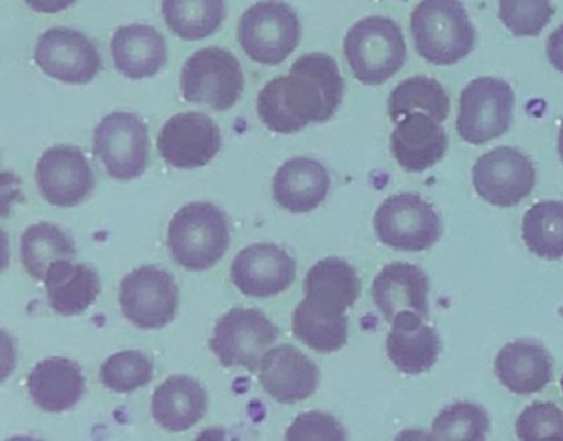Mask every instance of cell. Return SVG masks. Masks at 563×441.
<instances>
[{
    "label": "cell",
    "instance_id": "obj_29",
    "mask_svg": "<svg viewBox=\"0 0 563 441\" xmlns=\"http://www.w3.org/2000/svg\"><path fill=\"white\" fill-rule=\"evenodd\" d=\"M75 256H77L75 243L54 223H35L22 235V265L37 282H45L52 263L58 260H74Z\"/></svg>",
    "mask_w": 563,
    "mask_h": 441
},
{
    "label": "cell",
    "instance_id": "obj_1",
    "mask_svg": "<svg viewBox=\"0 0 563 441\" xmlns=\"http://www.w3.org/2000/svg\"><path fill=\"white\" fill-rule=\"evenodd\" d=\"M344 80L338 62L308 54L292 64L286 77L273 78L258 95V117L268 130L298 133L311 123H325L338 113Z\"/></svg>",
    "mask_w": 563,
    "mask_h": 441
},
{
    "label": "cell",
    "instance_id": "obj_24",
    "mask_svg": "<svg viewBox=\"0 0 563 441\" xmlns=\"http://www.w3.org/2000/svg\"><path fill=\"white\" fill-rule=\"evenodd\" d=\"M494 368L500 384L517 395L537 394L553 377L552 357L536 342L516 341L504 345Z\"/></svg>",
    "mask_w": 563,
    "mask_h": 441
},
{
    "label": "cell",
    "instance_id": "obj_13",
    "mask_svg": "<svg viewBox=\"0 0 563 441\" xmlns=\"http://www.w3.org/2000/svg\"><path fill=\"white\" fill-rule=\"evenodd\" d=\"M35 62L48 77L71 85L90 84L103 70L93 42L67 27L51 29L38 38Z\"/></svg>",
    "mask_w": 563,
    "mask_h": 441
},
{
    "label": "cell",
    "instance_id": "obj_28",
    "mask_svg": "<svg viewBox=\"0 0 563 441\" xmlns=\"http://www.w3.org/2000/svg\"><path fill=\"white\" fill-rule=\"evenodd\" d=\"M292 334L312 351L332 354L347 344L349 318L319 308L305 298L292 315Z\"/></svg>",
    "mask_w": 563,
    "mask_h": 441
},
{
    "label": "cell",
    "instance_id": "obj_25",
    "mask_svg": "<svg viewBox=\"0 0 563 441\" xmlns=\"http://www.w3.org/2000/svg\"><path fill=\"white\" fill-rule=\"evenodd\" d=\"M151 410L164 430L180 433L206 417L207 392L194 378L174 375L154 390Z\"/></svg>",
    "mask_w": 563,
    "mask_h": 441
},
{
    "label": "cell",
    "instance_id": "obj_37",
    "mask_svg": "<svg viewBox=\"0 0 563 441\" xmlns=\"http://www.w3.org/2000/svg\"><path fill=\"white\" fill-rule=\"evenodd\" d=\"M345 438L347 437L342 425L332 415L322 414V411L299 415L286 431V440L291 441H342Z\"/></svg>",
    "mask_w": 563,
    "mask_h": 441
},
{
    "label": "cell",
    "instance_id": "obj_36",
    "mask_svg": "<svg viewBox=\"0 0 563 441\" xmlns=\"http://www.w3.org/2000/svg\"><path fill=\"white\" fill-rule=\"evenodd\" d=\"M516 433L522 441H563V410L549 401H536L517 418Z\"/></svg>",
    "mask_w": 563,
    "mask_h": 441
},
{
    "label": "cell",
    "instance_id": "obj_20",
    "mask_svg": "<svg viewBox=\"0 0 563 441\" xmlns=\"http://www.w3.org/2000/svg\"><path fill=\"white\" fill-rule=\"evenodd\" d=\"M428 278L423 269L410 263L385 266L372 283V298L388 322L404 311L428 316Z\"/></svg>",
    "mask_w": 563,
    "mask_h": 441
},
{
    "label": "cell",
    "instance_id": "obj_27",
    "mask_svg": "<svg viewBox=\"0 0 563 441\" xmlns=\"http://www.w3.org/2000/svg\"><path fill=\"white\" fill-rule=\"evenodd\" d=\"M306 299L319 308L345 315L361 298L362 283L357 272L341 258L321 260L305 279Z\"/></svg>",
    "mask_w": 563,
    "mask_h": 441
},
{
    "label": "cell",
    "instance_id": "obj_16",
    "mask_svg": "<svg viewBox=\"0 0 563 441\" xmlns=\"http://www.w3.org/2000/svg\"><path fill=\"white\" fill-rule=\"evenodd\" d=\"M296 279V262L273 243L246 246L233 260L232 282L245 296L272 298Z\"/></svg>",
    "mask_w": 563,
    "mask_h": 441
},
{
    "label": "cell",
    "instance_id": "obj_38",
    "mask_svg": "<svg viewBox=\"0 0 563 441\" xmlns=\"http://www.w3.org/2000/svg\"><path fill=\"white\" fill-rule=\"evenodd\" d=\"M547 58L556 71L563 74V25L556 27L547 41Z\"/></svg>",
    "mask_w": 563,
    "mask_h": 441
},
{
    "label": "cell",
    "instance_id": "obj_23",
    "mask_svg": "<svg viewBox=\"0 0 563 441\" xmlns=\"http://www.w3.org/2000/svg\"><path fill=\"white\" fill-rule=\"evenodd\" d=\"M111 54L120 74L131 80H143L163 70L167 45L163 35L151 25H126L114 32Z\"/></svg>",
    "mask_w": 563,
    "mask_h": 441
},
{
    "label": "cell",
    "instance_id": "obj_18",
    "mask_svg": "<svg viewBox=\"0 0 563 441\" xmlns=\"http://www.w3.org/2000/svg\"><path fill=\"white\" fill-rule=\"evenodd\" d=\"M448 134L427 113L408 114L398 121L391 133V154L407 173H424L443 159L448 151Z\"/></svg>",
    "mask_w": 563,
    "mask_h": 441
},
{
    "label": "cell",
    "instance_id": "obj_39",
    "mask_svg": "<svg viewBox=\"0 0 563 441\" xmlns=\"http://www.w3.org/2000/svg\"><path fill=\"white\" fill-rule=\"evenodd\" d=\"M77 0H25V4L38 14H58L67 11Z\"/></svg>",
    "mask_w": 563,
    "mask_h": 441
},
{
    "label": "cell",
    "instance_id": "obj_12",
    "mask_svg": "<svg viewBox=\"0 0 563 441\" xmlns=\"http://www.w3.org/2000/svg\"><path fill=\"white\" fill-rule=\"evenodd\" d=\"M473 184L481 199L507 209L532 194L536 167L520 151L496 147L474 164Z\"/></svg>",
    "mask_w": 563,
    "mask_h": 441
},
{
    "label": "cell",
    "instance_id": "obj_32",
    "mask_svg": "<svg viewBox=\"0 0 563 441\" xmlns=\"http://www.w3.org/2000/svg\"><path fill=\"white\" fill-rule=\"evenodd\" d=\"M522 239L540 258H563V202L543 200L530 207L523 216Z\"/></svg>",
    "mask_w": 563,
    "mask_h": 441
},
{
    "label": "cell",
    "instance_id": "obj_7",
    "mask_svg": "<svg viewBox=\"0 0 563 441\" xmlns=\"http://www.w3.org/2000/svg\"><path fill=\"white\" fill-rule=\"evenodd\" d=\"M278 335L279 329L265 312L233 308L217 321L209 348L223 367H243L253 374L260 371L263 357Z\"/></svg>",
    "mask_w": 563,
    "mask_h": 441
},
{
    "label": "cell",
    "instance_id": "obj_3",
    "mask_svg": "<svg viewBox=\"0 0 563 441\" xmlns=\"http://www.w3.org/2000/svg\"><path fill=\"white\" fill-rule=\"evenodd\" d=\"M229 245V220L213 203H189L170 220L167 246L183 268L206 272L223 258Z\"/></svg>",
    "mask_w": 563,
    "mask_h": 441
},
{
    "label": "cell",
    "instance_id": "obj_5",
    "mask_svg": "<svg viewBox=\"0 0 563 441\" xmlns=\"http://www.w3.org/2000/svg\"><path fill=\"white\" fill-rule=\"evenodd\" d=\"M239 41L243 52L256 64H283L301 41L298 15L285 2L263 0L240 19Z\"/></svg>",
    "mask_w": 563,
    "mask_h": 441
},
{
    "label": "cell",
    "instance_id": "obj_41",
    "mask_svg": "<svg viewBox=\"0 0 563 441\" xmlns=\"http://www.w3.org/2000/svg\"><path fill=\"white\" fill-rule=\"evenodd\" d=\"M560 385H562V390H563V377H562V382H560Z\"/></svg>",
    "mask_w": 563,
    "mask_h": 441
},
{
    "label": "cell",
    "instance_id": "obj_19",
    "mask_svg": "<svg viewBox=\"0 0 563 441\" xmlns=\"http://www.w3.org/2000/svg\"><path fill=\"white\" fill-rule=\"evenodd\" d=\"M424 316L404 311L395 316L387 338V354L391 364L408 375L424 374L437 364L441 339Z\"/></svg>",
    "mask_w": 563,
    "mask_h": 441
},
{
    "label": "cell",
    "instance_id": "obj_10",
    "mask_svg": "<svg viewBox=\"0 0 563 441\" xmlns=\"http://www.w3.org/2000/svg\"><path fill=\"white\" fill-rule=\"evenodd\" d=\"M118 299L128 321L151 331L174 321L179 308V288L166 269L141 266L124 276Z\"/></svg>",
    "mask_w": 563,
    "mask_h": 441
},
{
    "label": "cell",
    "instance_id": "obj_17",
    "mask_svg": "<svg viewBox=\"0 0 563 441\" xmlns=\"http://www.w3.org/2000/svg\"><path fill=\"white\" fill-rule=\"evenodd\" d=\"M260 384L279 404L308 400L318 390L319 374L314 361L295 345L282 344L266 352L260 365Z\"/></svg>",
    "mask_w": 563,
    "mask_h": 441
},
{
    "label": "cell",
    "instance_id": "obj_4",
    "mask_svg": "<svg viewBox=\"0 0 563 441\" xmlns=\"http://www.w3.org/2000/svg\"><path fill=\"white\" fill-rule=\"evenodd\" d=\"M344 54L354 77L377 87L401 70L407 62V44L397 22L374 15L362 19L347 32Z\"/></svg>",
    "mask_w": 563,
    "mask_h": 441
},
{
    "label": "cell",
    "instance_id": "obj_30",
    "mask_svg": "<svg viewBox=\"0 0 563 441\" xmlns=\"http://www.w3.org/2000/svg\"><path fill=\"white\" fill-rule=\"evenodd\" d=\"M167 27L187 42L203 41L219 31L225 19V0H163Z\"/></svg>",
    "mask_w": 563,
    "mask_h": 441
},
{
    "label": "cell",
    "instance_id": "obj_9",
    "mask_svg": "<svg viewBox=\"0 0 563 441\" xmlns=\"http://www.w3.org/2000/svg\"><path fill=\"white\" fill-rule=\"evenodd\" d=\"M378 240L400 252H424L441 236L440 216L417 194H397L378 207L374 217Z\"/></svg>",
    "mask_w": 563,
    "mask_h": 441
},
{
    "label": "cell",
    "instance_id": "obj_8",
    "mask_svg": "<svg viewBox=\"0 0 563 441\" xmlns=\"http://www.w3.org/2000/svg\"><path fill=\"white\" fill-rule=\"evenodd\" d=\"M514 104L516 97L509 84L490 77L476 78L461 91L457 134L474 146L503 136L512 123Z\"/></svg>",
    "mask_w": 563,
    "mask_h": 441
},
{
    "label": "cell",
    "instance_id": "obj_33",
    "mask_svg": "<svg viewBox=\"0 0 563 441\" xmlns=\"http://www.w3.org/2000/svg\"><path fill=\"white\" fill-rule=\"evenodd\" d=\"M490 430V420L479 405L461 404L444 408L431 425V440L483 441Z\"/></svg>",
    "mask_w": 563,
    "mask_h": 441
},
{
    "label": "cell",
    "instance_id": "obj_34",
    "mask_svg": "<svg viewBox=\"0 0 563 441\" xmlns=\"http://www.w3.org/2000/svg\"><path fill=\"white\" fill-rule=\"evenodd\" d=\"M153 377V362L140 351L118 352L107 359L100 371L101 384L117 394H131Z\"/></svg>",
    "mask_w": 563,
    "mask_h": 441
},
{
    "label": "cell",
    "instance_id": "obj_35",
    "mask_svg": "<svg viewBox=\"0 0 563 441\" xmlns=\"http://www.w3.org/2000/svg\"><path fill=\"white\" fill-rule=\"evenodd\" d=\"M552 0H499V19L516 37H537L552 21Z\"/></svg>",
    "mask_w": 563,
    "mask_h": 441
},
{
    "label": "cell",
    "instance_id": "obj_15",
    "mask_svg": "<svg viewBox=\"0 0 563 441\" xmlns=\"http://www.w3.org/2000/svg\"><path fill=\"white\" fill-rule=\"evenodd\" d=\"M38 190L55 207L80 206L95 190V176L84 151L55 146L42 154L35 173Z\"/></svg>",
    "mask_w": 563,
    "mask_h": 441
},
{
    "label": "cell",
    "instance_id": "obj_11",
    "mask_svg": "<svg viewBox=\"0 0 563 441\" xmlns=\"http://www.w3.org/2000/svg\"><path fill=\"white\" fill-rule=\"evenodd\" d=\"M150 133L137 114L111 113L95 130V154L113 179L143 176L150 163Z\"/></svg>",
    "mask_w": 563,
    "mask_h": 441
},
{
    "label": "cell",
    "instance_id": "obj_6",
    "mask_svg": "<svg viewBox=\"0 0 563 441\" xmlns=\"http://www.w3.org/2000/svg\"><path fill=\"white\" fill-rule=\"evenodd\" d=\"M180 90L189 103L203 104L213 111L230 110L245 90L242 65L229 51L203 48L184 65Z\"/></svg>",
    "mask_w": 563,
    "mask_h": 441
},
{
    "label": "cell",
    "instance_id": "obj_31",
    "mask_svg": "<svg viewBox=\"0 0 563 441\" xmlns=\"http://www.w3.org/2000/svg\"><path fill=\"white\" fill-rule=\"evenodd\" d=\"M427 113L428 117L443 123L450 114V98L444 88L433 78L411 77L401 81L388 98V114L398 123L408 114Z\"/></svg>",
    "mask_w": 563,
    "mask_h": 441
},
{
    "label": "cell",
    "instance_id": "obj_21",
    "mask_svg": "<svg viewBox=\"0 0 563 441\" xmlns=\"http://www.w3.org/2000/svg\"><path fill=\"white\" fill-rule=\"evenodd\" d=\"M27 387L34 404L48 414L70 410L87 390L80 365L65 357L45 359L35 365Z\"/></svg>",
    "mask_w": 563,
    "mask_h": 441
},
{
    "label": "cell",
    "instance_id": "obj_14",
    "mask_svg": "<svg viewBox=\"0 0 563 441\" xmlns=\"http://www.w3.org/2000/svg\"><path fill=\"white\" fill-rule=\"evenodd\" d=\"M222 147V133L203 113H180L170 118L159 136L157 150L167 166L190 170L207 166Z\"/></svg>",
    "mask_w": 563,
    "mask_h": 441
},
{
    "label": "cell",
    "instance_id": "obj_2",
    "mask_svg": "<svg viewBox=\"0 0 563 441\" xmlns=\"http://www.w3.org/2000/svg\"><path fill=\"white\" fill-rule=\"evenodd\" d=\"M417 54L440 67H450L473 52L476 31L460 0H421L411 14Z\"/></svg>",
    "mask_w": 563,
    "mask_h": 441
},
{
    "label": "cell",
    "instance_id": "obj_22",
    "mask_svg": "<svg viewBox=\"0 0 563 441\" xmlns=\"http://www.w3.org/2000/svg\"><path fill=\"white\" fill-rule=\"evenodd\" d=\"M331 179L321 163L308 157L286 161L273 179V197L291 213L318 209L328 196Z\"/></svg>",
    "mask_w": 563,
    "mask_h": 441
},
{
    "label": "cell",
    "instance_id": "obj_40",
    "mask_svg": "<svg viewBox=\"0 0 563 441\" xmlns=\"http://www.w3.org/2000/svg\"><path fill=\"white\" fill-rule=\"evenodd\" d=\"M559 154H560V159L563 161V123H562V126H560V131H559Z\"/></svg>",
    "mask_w": 563,
    "mask_h": 441
},
{
    "label": "cell",
    "instance_id": "obj_26",
    "mask_svg": "<svg viewBox=\"0 0 563 441\" xmlns=\"http://www.w3.org/2000/svg\"><path fill=\"white\" fill-rule=\"evenodd\" d=\"M48 302L62 316H77L87 311L101 291L98 273L84 263L58 260L52 263L45 278Z\"/></svg>",
    "mask_w": 563,
    "mask_h": 441
}]
</instances>
